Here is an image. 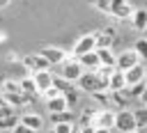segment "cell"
<instances>
[{"label":"cell","mask_w":147,"mask_h":133,"mask_svg":"<svg viewBox=\"0 0 147 133\" xmlns=\"http://www.w3.org/2000/svg\"><path fill=\"white\" fill-rule=\"evenodd\" d=\"M9 2H11V0H0V9H5V7L9 5Z\"/></svg>","instance_id":"36"},{"label":"cell","mask_w":147,"mask_h":133,"mask_svg":"<svg viewBox=\"0 0 147 133\" xmlns=\"http://www.w3.org/2000/svg\"><path fill=\"white\" fill-rule=\"evenodd\" d=\"M142 133H147V126H145V131H142Z\"/></svg>","instance_id":"40"},{"label":"cell","mask_w":147,"mask_h":133,"mask_svg":"<svg viewBox=\"0 0 147 133\" xmlns=\"http://www.w3.org/2000/svg\"><path fill=\"white\" fill-rule=\"evenodd\" d=\"M136 119H138V131H145V126H147V105L136 110Z\"/></svg>","instance_id":"26"},{"label":"cell","mask_w":147,"mask_h":133,"mask_svg":"<svg viewBox=\"0 0 147 133\" xmlns=\"http://www.w3.org/2000/svg\"><path fill=\"white\" fill-rule=\"evenodd\" d=\"M145 80H147V78H145Z\"/></svg>","instance_id":"41"},{"label":"cell","mask_w":147,"mask_h":133,"mask_svg":"<svg viewBox=\"0 0 147 133\" xmlns=\"http://www.w3.org/2000/svg\"><path fill=\"white\" fill-rule=\"evenodd\" d=\"M115 117H117V112H113V110L103 108V110H96V112H92V124H94V126L115 128Z\"/></svg>","instance_id":"7"},{"label":"cell","mask_w":147,"mask_h":133,"mask_svg":"<svg viewBox=\"0 0 147 133\" xmlns=\"http://www.w3.org/2000/svg\"><path fill=\"white\" fill-rule=\"evenodd\" d=\"M96 53H99V60H101V64L117 66V55L110 50V46H106V48H96Z\"/></svg>","instance_id":"19"},{"label":"cell","mask_w":147,"mask_h":133,"mask_svg":"<svg viewBox=\"0 0 147 133\" xmlns=\"http://www.w3.org/2000/svg\"><path fill=\"white\" fill-rule=\"evenodd\" d=\"M78 92L80 89H71V92H67L64 96H67V101H69V108H74L76 103H78Z\"/></svg>","instance_id":"30"},{"label":"cell","mask_w":147,"mask_h":133,"mask_svg":"<svg viewBox=\"0 0 147 133\" xmlns=\"http://www.w3.org/2000/svg\"><path fill=\"white\" fill-rule=\"evenodd\" d=\"M140 103H142V105H147V89L142 92V96H140Z\"/></svg>","instance_id":"35"},{"label":"cell","mask_w":147,"mask_h":133,"mask_svg":"<svg viewBox=\"0 0 147 133\" xmlns=\"http://www.w3.org/2000/svg\"><path fill=\"white\" fill-rule=\"evenodd\" d=\"M57 94H62V92H60V87L53 83V85H51V87L44 92V99H53V96H57Z\"/></svg>","instance_id":"31"},{"label":"cell","mask_w":147,"mask_h":133,"mask_svg":"<svg viewBox=\"0 0 147 133\" xmlns=\"http://www.w3.org/2000/svg\"><path fill=\"white\" fill-rule=\"evenodd\" d=\"M80 133H94V124H85V126L80 128Z\"/></svg>","instance_id":"33"},{"label":"cell","mask_w":147,"mask_h":133,"mask_svg":"<svg viewBox=\"0 0 147 133\" xmlns=\"http://www.w3.org/2000/svg\"><path fill=\"white\" fill-rule=\"evenodd\" d=\"M131 25H133L138 32L147 30V9H136L133 16H131Z\"/></svg>","instance_id":"15"},{"label":"cell","mask_w":147,"mask_h":133,"mask_svg":"<svg viewBox=\"0 0 147 133\" xmlns=\"http://www.w3.org/2000/svg\"><path fill=\"white\" fill-rule=\"evenodd\" d=\"M140 62V53L136 50V48H126V50H122L119 55H117V69H122V71H129L131 66H136Z\"/></svg>","instance_id":"6"},{"label":"cell","mask_w":147,"mask_h":133,"mask_svg":"<svg viewBox=\"0 0 147 133\" xmlns=\"http://www.w3.org/2000/svg\"><path fill=\"white\" fill-rule=\"evenodd\" d=\"M83 2H90V5H94V0H83Z\"/></svg>","instance_id":"38"},{"label":"cell","mask_w":147,"mask_h":133,"mask_svg":"<svg viewBox=\"0 0 147 133\" xmlns=\"http://www.w3.org/2000/svg\"><path fill=\"white\" fill-rule=\"evenodd\" d=\"M32 78H34V83H37V87H39V94H44L53 83H55V76L48 71V69H44V71H37V73H32Z\"/></svg>","instance_id":"10"},{"label":"cell","mask_w":147,"mask_h":133,"mask_svg":"<svg viewBox=\"0 0 147 133\" xmlns=\"http://www.w3.org/2000/svg\"><path fill=\"white\" fill-rule=\"evenodd\" d=\"M94 7H96L99 11H103V14H110V9H113V0H94Z\"/></svg>","instance_id":"27"},{"label":"cell","mask_w":147,"mask_h":133,"mask_svg":"<svg viewBox=\"0 0 147 133\" xmlns=\"http://www.w3.org/2000/svg\"><path fill=\"white\" fill-rule=\"evenodd\" d=\"M110 99H113V105H117V108H126V103H129V96L122 89H113L110 92Z\"/></svg>","instance_id":"21"},{"label":"cell","mask_w":147,"mask_h":133,"mask_svg":"<svg viewBox=\"0 0 147 133\" xmlns=\"http://www.w3.org/2000/svg\"><path fill=\"white\" fill-rule=\"evenodd\" d=\"M78 60H80V64H83L87 71H96V69L101 66V60H99V53H96V48H94V50H90V53H83Z\"/></svg>","instance_id":"11"},{"label":"cell","mask_w":147,"mask_h":133,"mask_svg":"<svg viewBox=\"0 0 147 133\" xmlns=\"http://www.w3.org/2000/svg\"><path fill=\"white\" fill-rule=\"evenodd\" d=\"M133 7L129 5V0H113V9H110V16L124 21V18H131L133 16Z\"/></svg>","instance_id":"8"},{"label":"cell","mask_w":147,"mask_h":133,"mask_svg":"<svg viewBox=\"0 0 147 133\" xmlns=\"http://www.w3.org/2000/svg\"><path fill=\"white\" fill-rule=\"evenodd\" d=\"M21 122H23L25 126H30L32 131H39V128L44 126V119H41L39 115H34V112H25V115H21Z\"/></svg>","instance_id":"18"},{"label":"cell","mask_w":147,"mask_h":133,"mask_svg":"<svg viewBox=\"0 0 147 133\" xmlns=\"http://www.w3.org/2000/svg\"><path fill=\"white\" fill-rule=\"evenodd\" d=\"M76 87L80 89V92H87V94H92V92H96V89H101V83H99V76H96V71H83V76L76 80Z\"/></svg>","instance_id":"3"},{"label":"cell","mask_w":147,"mask_h":133,"mask_svg":"<svg viewBox=\"0 0 147 133\" xmlns=\"http://www.w3.org/2000/svg\"><path fill=\"white\" fill-rule=\"evenodd\" d=\"M115 128L119 133H133L138 131V119H136V112L131 110H117V117H115Z\"/></svg>","instance_id":"2"},{"label":"cell","mask_w":147,"mask_h":133,"mask_svg":"<svg viewBox=\"0 0 147 133\" xmlns=\"http://www.w3.org/2000/svg\"><path fill=\"white\" fill-rule=\"evenodd\" d=\"M48 133H57V131H55V128H51V131H48Z\"/></svg>","instance_id":"39"},{"label":"cell","mask_w":147,"mask_h":133,"mask_svg":"<svg viewBox=\"0 0 147 133\" xmlns=\"http://www.w3.org/2000/svg\"><path fill=\"white\" fill-rule=\"evenodd\" d=\"M126 73V85H133V83H140V80H145L147 78V69L138 62L136 66H131L129 71H124Z\"/></svg>","instance_id":"12"},{"label":"cell","mask_w":147,"mask_h":133,"mask_svg":"<svg viewBox=\"0 0 147 133\" xmlns=\"http://www.w3.org/2000/svg\"><path fill=\"white\" fill-rule=\"evenodd\" d=\"M21 62H23V66H25L30 73H37V71H44V69L51 66V62H48L41 53H30V55H25Z\"/></svg>","instance_id":"4"},{"label":"cell","mask_w":147,"mask_h":133,"mask_svg":"<svg viewBox=\"0 0 147 133\" xmlns=\"http://www.w3.org/2000/svg\"><path fill=\"white\" fill-rule=\"evenodd\" d=\"M9 133H34V131H32L30 126H25L23 122H18V124H16V126H14V128H11Z\"/></svg>","instance_id":"32"},{"label":"cell","mask_w":147,"mask_h":133,"mask_svg":"<svg viewBox=\"0 0 147 133\" xmlns=\"http://www.w3.org/2000/svg\"><path fill=\"white\" fill-rule=\"evenodd\" d=\"M94 48H96V32H90V34L80 37V39L74 44V48H71V55L80 57L83 53H90V50H94Z\"/></svg>","instance_id":"5"},{"label":"cell","mask_w":147,"mask_h":133,"mask_svg":"<svg viewBox=\"0 0 147 133\" xmlns=\"http://www.w3.org/2000/svg\"><path fill=\"white\" fill-rule=\"evenodd\" d=\"M2 103H5V94H0V105H2Z\"/></svg>","instance_id":"37"},{"label":"cell","mask_w":147,"mask_h":133,"mask_svg":"<svg viewBox=\"0 0 147 133\" xmlns=\"http://www.w3.org/2000/svg\"><path fill=\"white\" fill-rule=\"evenodd\" d=\"M21 122V117L14 112V115H9V117H5V119H0V131H11L16 124Z\"/></svg>","instance_id":"23"},{"label":"cell","mask_w":147,"mask_h":133,"mask_svg":"<svg viewBox=\"0 0 147 133\" xmlns=\"http://www.w3.org/2000/svg\"><path fill=\"white\" fill-rule=\"evenodd\" d=\"M147 89V80H140V83H133V85H126L122 92L129 96V99H140L142 96V92Z\"/></svg>","instance_id":"14"},{"label":"cell","mask_w":147,"mask_h":133,"mask_svg":"<svg viewBox=\"0 0 147 133\" xmlns=\"http://www.w3.org/2000/svg\"><path fill=\"white\" fill-rule=\"evenodd\" d=\"M124 87H126V73L122 69H115L113 76H110V87L108 89L113 92V89H124Z\"/></svg>","instance_id":"17"},{"label":"cell","mask_w":147,"mask_h":133,"mask_svg":"<svg viewBox=\"0 0 147 133\" xmlns=\"http://www.w3.org/2000/svg\"><path fill=\"white\" fill-rule=\"evenodd\" d=\"M133 48L140 53V60H145V62H147V39H138Z\"/></svg>","instance_id":"28"},{"label":"cell","mask_w":147,"mask_h":133,"mask_svg":"<svg viewBox=\"0 0 147 133\" xmlns=\"http://www.w3.org/2000/svg\"><path fill=\"white\" fill-rule=\"evenodd\" d=\"M39 53H41V55H44V57L51 62V66H53V64H62V62L69 57V55H67L62 48H55V46H46V48H41Z\"/></svg>","instance_id":"9"},{"label":"cell","mask_w":147,"mask_h":133,"mask_svg":"<svg viewBox=\"0 0 147 133\" xmlns=\"http://www.w3.org/2000/svg\"><path fill=\"white\" fill-rule=\"evenodd\" d=\"M83 71H85V66L80 64V60H78L76 55H69V57L60 64V76H64V78L71 80V83H76V80L83 76Z\"/></svg>","instance_id":"1"},{"label":"cell","mask_w":147,"mask_h":133,"mask_svg":"<svg viewBox=\"0 0 147 133\" xmlns=\"http://www.w3.org/2000/svg\"><path fill=\"white\" fill-rule=\"evenodd\" d=\"M46 108L48 112H62V110H69V101L64 94H57L53 99H46Z\"/></svg>","instance_id":"13"},{"label":"cell","mask_w":147,"mask_h":133,"mask_svg":"<svg viewBox=\"0 0 147 133\" xmlns=\"http://www.w3.org/2000/svg\"><path fill=\"white\" fill-rule=\"evenodd\" d=\"M14 112H16V108H14V105H9L7 101H5L2 105H0V119H5V117H9V115H14Z\"/></svg>","instance_id":"29"},{"label":"cell","mask_w":147,"mask_h":133,"mask_svg":"<svg viewBox=\"0 0 147 133\" xmlns=\"http://www.w3.org/2000/svg\"><path fill=\"white\" fill-rule=\"evenodd\" d=\"M2 92H23V87H21V80H11V78L2 80Z\"/></svg>","instance_id":"25"},{"label":"cell","mask_w":147,"mask_h":133,"mask_svg":"<svg viewBox=\"0 0 147 133\" xmlns=\"http://www.w3.org/2000/svg\"><path fill=\"white\" fill-rule=\"evenodd\" d=\"M21 87H23V92H28V94H39V87H37V83H34V78H23L21 80Z\"/></svg>","instance_id":"24"},{"label":"cell","mask_w":147,"mask_h":133,"mask_svg":"<svg viewBox=\"0 0 147 133\" xmlns=\"http://www.w3.org/2000/svg\"><path fill=\"white\" fill-rule=\"evenodd\" d=\"M51 115V122L53 124H60V122H74V112L71 108L69 110H62V112H48Z\"/></svg>","instance_id":"22"},{"label":"cell","mask_w":147,"mask_h":133,"mask_svg":"<svg viewBox=\"0 0 147 133\" xmlns=\"http://www.w3.org/2000/svg\"><path fill=\"white\" fill-rule=\"evenodd\" d=\"M99 105H103V108H108V105H113V99H110V89H96V92H92L90 94Z\"/></svg>","instance_id":"20"},{"label":"cell","mask_w":147,"mask_h":133,"mask_svg":"<svg viewBox=\"0 0 147 133\" xmlns=\"http://www.w3.org/2000/svg\"><path fill=\"white\" fill-rule=\"evenodd\" d=\"M115 39V28H106L103 32H96V48H106L110 46Z\"/></svg>","instance_id":"16"},{"label":"cell","mask_w":147,"mask_h":133,"mask_svg":"<svg viewBox=\"0 0 147 133\" xmlns=\"http://www.w3.org/2000/svg\"><path fill=\"white\" fill-rule=\"evenodd\" d=\"M113 128H106V126H94V133H110Z\"/></svg>","instance_id":"34"}]
</instances>
